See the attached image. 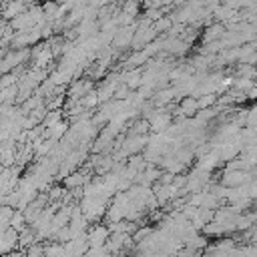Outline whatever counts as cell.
I'll use <instances>...</instances> for the list:
<instances>
[{
  "label": "cell",
  "instance_id": "6da1fadb",
  "mask_svg": "<svg viewBox=\"0 0 257 257\" xmlns=\"http://www.w3.org/2000/svg\"><path fill=\"white\" fill-rule=\"evenodd\" d=\"M253 179V171H241V169H227L221 177V185L227 189H235L245 185L247 181Z\"/></svg>",
  "mask_w": 257,
  "mask_h": 257
},
{
  "label": "cell",
  "instance_id": "7a4b0ae2",
  "mask_svg": "<svg viewBox=\"0 0 257 257\" xmlns=\"http://www.w3.org/2000/svg\"><path fill=\"white\" fill-rule=\"evenodd\" d=\"M108 229L106 227H102V225H96V227H92L88 233H86V243L90 245V247H102L104 243H106V239H108Z\"/></svg>",
  "mask_w": 257,
  "mask_h": 257
},
{
  "label": "cell",
  "instance_id": "3957f363",
  "mask_svg": "<svg viewBox=\"0 0 257 257\" xmlns=\"http://www.w3.org/2000/svg\"><path fill=\"white\" fill-rule=\"evenodd\" d=\"M28 6H24L20 0H4V4H2V14H0V18H4L6 22L8 20H12L14 16H18V14H22L24 10H26Z\"/></svg>",
  "mask_w": 257,
  "mask_h": 257
},
{
  "label": "cell",
  "instance_id": "277c9868",
  "mask_svg": "<svg viewBox=\"0 0 257 257\" xmlns=\"http://www.w3.org/2000/svg\"><path fill=\"white\" fill-rule=\"evenodd\" d=\"M225 32V26L223 22H213V24H207L205 32H203V40L205 42H211V40H219Z\"/></svg>",
  "mask_w": 257,
  "mask_h": 257
},
{
  "label": "cell",
  "instance_id": "5b68a950",
  "mask_svg": "<svg viewBox=\"0 0 257 257\" xmlns=\"http://www.w3.org/2000/svg\"><path fill=\"white\" fill-rule=\"evenodd\" d=\"M199 108H197V98L195 96H185L183 100H181V104H179V114H183V116H193L195 112H197Z\"/></svg>",
  "mask_w": 257,
  "mask_h": 257
},
{
  "label": "cell",
  "instance_id": "8992f818",
  "mask_svg": "<svg viewBox=\"0 0 257 257\" xmlns=\"http://www.w3.org/2000/svg\"><path fill=\"white\" fill-rule=\"evenodd\" d=\"M88 181V177L84 173H68L64 177V187L68 189H80V185H84Z\"/></svg>",
  "mask_w": 257,
  "mask_h": 257
},
{
  "label": "cell",
  "instance_id": "52a82bcc",
  "mask_svg": "<svg viewBox=\"0 0 257 257\" xmlns=\"http://www.w3.org/2000/svg\"><path fill=\"white\" fill-rule=\"evenodd\" d=\"M173 96H177V90H175V88H161V90L155 94V98H153V104H157V106H163V104L171 102V100H173Z\"/></svg>",
  "mask_w": 257,
  "mask_h": 257
},
{
  "label": "cell",
  "instance_id": "ba28073f",
  "mask_svg": "<svg viewBox=\"0 0 257 257\" xmlns=\"http://www.w3.org/2000/svg\"><path fill=\"white\" fill-rule=\"evenodd\" d=\"M213 104H217V94L215 92H205L197 96V108H211Z\"/></svg>",
  "mask_w": 257,
  "mask_h": 257
},
{
  "label": "cell",
  "instance_id": "9c48e42d",
  "mask_svg": "<svg viewBox=\"0 0 257 257\" xmlns=\"http://www.w3.org/2000/svg\"><path fill=\"white\" fill-rule=\"evenodd\" d=\"M171 24H173V20H171L169 16H165V14H163V16H161V18H157L151 26H153V30L159 34V32H167V30L171 28Z\"/></svg>",
  "mask_w": 257,
  "mask_h": 257
},
{
  "label": "cell",
  "instance_id": "30bf717a",
  "mask_svg": "<svg viewBox=\"0 0 257 257\" xmlns=\"http://www.w3.org/2000/svg\"><path fill=\"white\" fill-rule=\"evenodd\" d=\"M120 10H122L124 14H128V16H133V18H137V16H139V10H141L139 0H124Z\"/></svg>",
  "mask_w": 257,
  "mask_h": 257
},
{
  "label": "cell",
  "instance_id": "8fae6325",
  "mask_svg": "<svg viewBox=\"0 0 257 257\" xmlns=\"http://www.w3.org/2000/svg\"><path fill=\"white\" fill-rule=\"evenodd\" d=\"M78 102L84 106V110H86V108H94V106L98 104V96H96V92H92V90H90V92H86Z\"/></svg>",
  "mask_w": 257,
  "mask_h": 257
},
{
  "label": "cell",
  "instance_id": "7c38bea8",
  "mask_svg": "<svg viewBox=\"0 0 257 257\" xmlns=\"http://www.w3.org/2000/svg\"><path fill=\"white\" fill-rule=\"evenodd\" d=\"M237 74L243 76V78H253V76H255V68H253V64L239 62V66H237Z\"/></svg>",
  "mask_w": 257,
  "mask_h": 257
},
{
  "label": "cell",
  "instance_id": "4fadbf2b",
  "mask_svg": "<svg viewBox=\"0 0 257 257\" xmlns=\"http://www.w3.org/2000/svg\"><path fill=\"white\" fill-rule=\"evenodd\" d=\"M161 16H163V10H161V8H145V18H147V20L155 22V20L161 18Z\"/></svg>",
  "mask_w": 257,
  "mask_h": 257
},
{
  "label": "cell",
  "instance_id": "5bb4252c",
  "mask_svg": "<svg viewBox=\"0 0 257 257\" xmlns=\"http://www.w3.org/2000/svg\"><path fill=\"white\" fill-rule=\"evenodd\" d=\"M145 8H161L163 6V0H143Z\"/></svg>",
  "mask_w": 257,
  "mask_h": 257
},
{
  "label": "cell",
  "instance_id": "9a60e30c",
  "mask_svg": "<svg viewBox=\"0 0 257 257\" xmlns=\"http://www.w3.org/2000/svg\"><path fill=\"white\" fill-rule=\"evenodd\" d=\"M86 4H88V6H92V8H100V6L108 4V2H106V0H86Z\"/></svg>",
  "mask_w": 257,
  "mask_h": 257
},
{
  "label": "cell",
  "instance_id": "2e32d148",
  "mask_svg": "<svg viewBox=\"0 0 257 257\" xmlns=\"http://www.w3.org/2000/svg\"><path fill=\"white\" fill-rule=\"evenodd\" d=\"M6 26H8V22L4 20V22H0V38L4 36V30H6Z\"/></svg>",
  "mask_w": 257,
  "mask_h": 257
},
{
  "label": "cell",
  "instance_id": "e0dca14e",
  "mask_svg": "<svg viewBox=\"0 0 257 257\" xmlns=\"http://www.w3.org/2000/svg\"><path fill=\"white\" fill-rule=\"evenodd\" d=\"M24 6H30V4H34V0H20Z\"/></svg>",
  "mask_w": 257,
  "mask_h": 257
},
{
  "label": "cell",
  "instance_id": "ac0fdd59",
  "mask_svg": "<svg viewBox=\"0 0 257 257\" xmlns=\"http://www.w3.org/2000/svg\"><path fill=\"white\" fill-rule=\"evenodd\" d=\"M106 2H108V4H114V2H116V0H106Z\"/></svg>",
  "mask_w": 257,
  "mask_h": 257
}]
</instances>
